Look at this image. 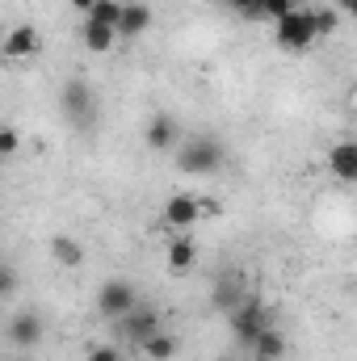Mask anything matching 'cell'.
I'll return each instance as SVG.
<instances>
[{
    "instance_id": "cell-21",
    "label": "cell",
    "mask_w": 357,
    "mask_h": 361,
    "mask_svg": "<svg viewBox=\"0 0 357 361\" xmlns=\"http://www.w3.org/2000/svg\"><path fill=\"white\" fill-rule=\"evenodd\" d=\"M17 147H21L17 126H4V130H0V156H17Z\"/></svg>"
},
{
    "instance_id": "cell-4",
    "label": "cell",
    "mask_w": 357,
    "mask_h": 361,
    "mask_svg": "<svg viewBox=\"0 0 357 361\" xmlns=\"http://www.w3.org/2000/svg\"><path fill=\"white\" fill-rule=\"evenodd\" d=\"M135 307H139V298H135V286H131V281H122V277L101 281V290H97V311H101L105 319H126Z\"/></svg>"
},
{
    "instance_id": "cell-19",
    "label": "cell",
    "mask_w": 357,
    "mask_h": 361,
    "mask_svg": "<svg viewBox=\"0 0 357 361\" xmlns=\"http://www.w3.org/2000/svg\"><path fill=\"white\" fill-rule=\"evenodd\" d=\"M290 13H294V0H261V17H269L273 25L282 17H290Z\"/></svg>"
},
{
    "instance_id": "cell-26",
    "label": "cell",
    "mask_w": 357,
    "mask_h": 361,
    "mask_svg": "<svg viewBox=\"0 0 357 361\" xmlns=\"http://www.w3.org/2000/svg\"><path fill=\"white\" fill-rule=\"evenodd\" d=\"M341 13H349V17L357 21V0H341Z\"/></svg>"
},
{
    "instance_id": "cell-25",
    "label": "cell",
    "mask_w": 357,
    "mask_h": 361,
    "mask_svg": "<svg viewBox=\"0 0 357 361\" xmlns=\"http://www.w3.org/2000/svg\"><path fill=\"white\" fill-rule=\"evenodd\" d=\"M210 214H219V202L214 197H202V219H210Z\"/></svg>"
},
{
    "instance_id": "cell-16",
    "label": "cell",
    "mask_w": 357,
    "mask_h": 361,
    "mask_svg": "<svg viewBox=\"0 0 357 361\" xmlns=\"http://www.w3.org/2000/svg\"><path fill=\"white\" fill-rule=\"evenodd\" d=\"M253 353H257V357H269V361H277L282 353H286V336H282L277 328H265V332L257 336V345H253Z\"/></svg>"
},
{
    "instance_id": "cell-18",
    "label": "cell",
    "mask_w": 357,
    "mask_h": 361,
    "mask_svg": "<svg viewBox=\"0 0 357 361\" xmlns=\"http://www.w3.org/2000/svg\"><path fill=\"white\" fill-rule=\"evenodd\" d=\"M122 0H97L92 4V13H89V21H101V25H114L118 30V21H122Z\"/></svg>"
},
{
    "instance_id": "cell-6",
    "label": "cell",
    "mask_w": 357,
    "mask_h": 361,
    "mask_svg": "<svg viewBox=\"0 0 357 361\" xmlns=\"http://www.w3.org/2000/svg\"><path fill=\"white\" fill-rule=\"evenodd\" d=\"M122 332H126V341H131V345H139V349H143V345H147L156 332H164V328H160V315H156L152 307H135V311L122 319Z\"/></svg>"
},
{
    "instance_id": "cell-11",
    "label": "cell",
    "mask_w": 357,
    "mask_h": 361,
    "mask_svg": "<svg viewBox=\"0 0 357 361\" xmlns=\"http://www.w3.org/2000/svg\"><path fill=\"white\" fill-rule=\"evenodd\" d=\"M328 169L337 180H357V143H337L328 152Z\"/></svg>"
},
{
    "instance_id": "cell-1",
    "label": "cell",
    "mask_w": 357,
    "mask_h": 361,
    "mask_svg": "<svg viewBox=\"0 0 357 361\" xmlns=\"http://www.w3.org/2000/svg\"><path fill=\"white\" fill-rule=\"evenodd\" d=\"M177 169L189 177H214L223 169V147L214 139H189L185 147H177Z\"/></svg>"
},
{
    "instance_id": "cell-14",
    "label": "cell",
    "mask_w": 357,
    "mask_h": 361,
    "mask_svg": "<svg viewBox=\"0 0 357 361\" xmlns=\"http://www.w3.org/2000/svg\"><path fill=\"white\" fill-rule=\"evenodd\" d=\"M51 257H55L63 269H76V265L85 261V248H80L76 240H68V235H55V240H51Z\"/></svg>"
},
{
    "instance_id": "cell-17",
    "label": "cell",
    "mask_w": 357,
    "mask_h": 361,
    "mask_svg": "<svg viewBox=\"0 0 357 361\" xmlns=\"http://www.w3.org/2000/svg\"><path fill=\"white\" fill-rule=\"evenodd\" d=\"M143 353L152 361H173V353H177V336H169V332H156L147 345H143Z\"/></svg>"
},
{
    "instance_id": "cell-2",
    "label": "cell",
    "mask_w": 357,
    "mask_h": 361,
    "mask_svg": "<svg viewBox=\"0 0 357 361\" xmlns=\"http://www.w3.org/2000/svg\"><path fill=\"white\" fill-rule=\"evenodd\" d=\"M273 38H277V47H286V51H307V47L320 38L315 13H311V8H294L290 17H282V21L273 25Z\"/></svg>"
},
{
    "instance_id": "cell-5",
    "label": "cell",
    "mask_w": 357,
    "mask_h": 361,
    "mask_svg": "<svg viewBox=\"0 0 357 361\" xmlns=\"http://www.w3.org/2000/svg\"><path fill=\"white\" fill-rule=\"evenodd\" d=\"M59 105H63V114H68L80 130L92 126V118H97V101H92V89L85 80H68L63 92H59Z\"/></svg>"
},
{
    "instance_id": "cell-23",
    "label": "cell",
    "mask_w": 357,
    "mask_h": 361,
    "mask_svg": "<svg viewBox=\"0 0 357 361\" xmlns=\"http://www.w3.org/2000/svg\"><path fill=\"white\" fill-rule=\"evenodd\" d=\"M13 290H17V273H13V265H4V273H0V294L8 298Z\"/></svg>"
},
{
    "instance_id": "cell-8",
    "label": "cell",
    "mask_w": 357,
    "mask_h": 361,
    "mask_svg": "<svg viewBox=\"0 0 357 361\" xmlns=\"http://www.w3.org/2000/svg\"><path fill=\"white\" fill-rule=\"evenodd\" d=\"M8 341H13L17 349H34V345L42 341V315H38V311H17L13 324H8Z\"/></svg>"
},
{
    "instance_id": "cell-20",
    "label": "cell",
    "mask_w": 357,
    "mask_h": 361,
    "mask_svg": "<svg viewBox=\"0 0 357 361\" xmlns=\"http://www.w3.org/2000/svg\"><path fill=\"white\" fill-rule=\"evenodd\" d=\"M311 13H315V30H320V38L337 30V8H328V4H320V8H311Z\"/></svg>"
},
{
    "instance_id": "cell-27",
    "label": "cell",
    "mask_w": 357,
    "mask_h": 361,
    "mask_svg": "<svg viewBox=\"0 0 357 361\" xmlns=\"http://www.w3.org/2000/svg\"><path fill=\"white\" fill-rule=\"evenodd\" d=\"M92 4L97 0H72V8H80V13H92Z\"/></svg>"
},
{
    "instance_id": "cell-15",
    "label": "cell",
    "mask_w": 357,
    "mask_h": 361,
    "mask_svg": "<svg viewBox=\"0 0 357 361\" xmlns=\"http://www.w3.org/2000/svg\"><path fill=\"white\" fill-rule=\"evenodd\" d=\"M114 38H118V30H114V25L85 21V47H89V51H97V55H101V51H109V47H114Z\"/></svg>"
},
{
    "instance_id": "cell-7",
    "label": "cell",
    "mask_w": 357,
    "mask_h": 361,
    "mask_svg": "<svg viewBox=\"0 0 357 361\" xmlns=\"http://www.w3.org/2000/svg\"><path fill=\"white\" fill-rule=\"evenodd\" d=\"M202 219V197H193V193H173L169 202H164V223L169 227H193Z\"/></svg>"
},
{
    "instance_id": "cell-24",
    "label": "cell",
    "mask_w": 357,
    "mask_h": 361,
    "mask_svg": "<svg viewBox=\"0 0 357 361\" xmlns=\"http://www.w3.org/2000/svg\"><path fill=\"white\" fill-rule=\"evenodd\" d=\"M89 361H122V357H118V349H109V345H97V349H89Z\"/></svg>"
},
{
    "instance_id": "cell-12",
    "label": "cell",
    "mask_w": 357,
    "mask_h": 361,
    "mask_svg": "<svg viewBox=\"0 0 357 361\" xmlns=\"http://www.w3.org/2000/svg\"><path fill=\"white\" fill-rule=\"evenodd\" d=\"M147 25H152V8L147 4H126L122 8V21H118V34L122 38H139Z\"/></svg>"
},
{
    "instance_id": "cell-3",
    "label": "cell",
    "mask_w": 357,
    "mask_h": 361,
    "mask_svg": "<svg viewBox=\"0 0 357 361\" xmlns=\"http://www.w3.org/2000/svg\"><path fill=\"white\" fill-rule=\"evenodd\" d=\"M227 319H231V336H236L240 345H257V336H261L265 328H273V315H269L257 298H244L236 311H227Z\"/></svg>"
},
{
    "instance_id": "cell-22",
    "label": "cell",
    "mask_w": 357,
    "mask_h": 361,
    "mask_svg": "<svg viewBox=\"0 0 357 361\" xmlns=\"http://www.w3.org/2000/svg\"><path fill=\"white\" fill-rule=\"evenodd\" d=\"M236 13H244V17H261V0H227Z\"/></svg>"
},
{
    "instance_id": "cell-10",
    "label": "cell",
    "mask_w": 357,
    "mask_h": 361,
    "mask_svg": "<svg viewBox=\"0 0 357 361\" xmlns=\"http://www.w3.org/2000/svg\"><path fill=\"white\" fill-rule=\"evenodd\" d=\"M38 47H42V38H38L34 25H13L8 38H4V55L8 59H30V55H38Z\"/></svg>"
},
{
    "instance_id": "cell-13",
    "label": "cell",
    "mask_w": 357,
    "mask_h": 361,
    "mask_svg": "<svg viewBox=\"0 0 357 361\" xmlns=\"http://www.w3.org/2000/svg\"><path fill=\"white\" fill-rule=\"evenodd\" d=\"M193 261H198V244H193V235H177V240H169V269L185 273Z\"/></svg>"
},
{
    "instance_id": "cell-9",
    "label": "cell",
    "mask_w": 357,
    "mask_h": 361,
    "mask_svg": "<svg viewBox=\"0 0 357 361\" xmlns=\"http://www.w3.org/2000/svg\"><path fill=\"white\" fill-rule=\"evenodd\" d=\"M177 139H181V130H177V118L173 114H156L147 122V147L152 152H173Z\"/></svg>"
}]
</instances>
